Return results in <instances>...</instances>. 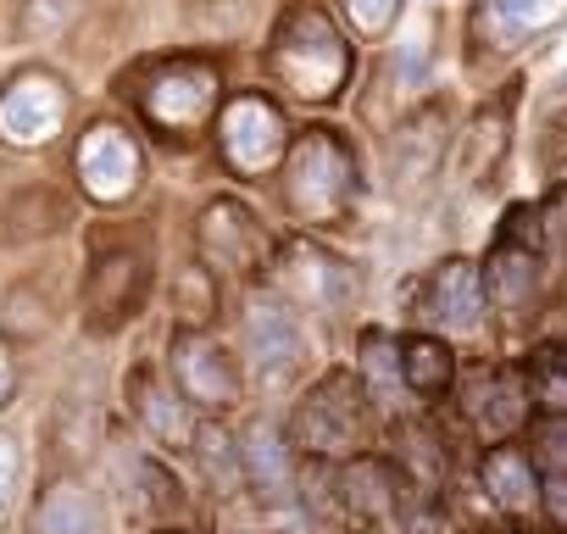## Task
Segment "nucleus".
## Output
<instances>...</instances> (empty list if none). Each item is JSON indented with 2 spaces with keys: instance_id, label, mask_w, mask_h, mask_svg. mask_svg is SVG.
<instances>
[{
  "instance_id": "f257e3e1",
  "label": "nucleus",
  "mask_w": 567,
  "mask_h": 534,
  "mask_svg": "<svg viewBox=\"0 0 567 534\" xmlns=\"http://www.w3.org/2000/svg\"><path fill=\"white\" fill-rule=\"evenodd\" d=\"M357 195L351 151L329 129H307L284 156V201L301 223H340Z\"/></svg>"
},
{
  "instance_id": "f03ea898",
  "label": "nucleus",
  "mask_w": 567,
  "mask_h": 534,
  "mask_svg": "<svg viewBox=\"0 0 567 534\" xmlns=\"http://www.w3.org/2000/svg\"><path fill=\"white\" fill-rule=\"evenodd\" d=\"M272 73L307 101H329L351 73V45L323 12H296L272 40Z\"/></svg>"
},
{
  "instance_id": "7ed1b4c3",
  "label": "nucleus",
  "mask_w": 567,
  "mask_h": 534,
  "mask_svg": "<svg viewBox=\"0 0 567 534\" xmlns=\"http://www.w3.org/2000/svg\"><path fill=\"white\" fill-rule=\"evenodd\" d=\"M140 106L156 129H173V134H189L212 117L217 106V73L206 62H162L145 90H140Z\"/></svg>"
},
{
  "instance_id": "20e7f679",
  "label": "nucleus",
  "mask_w": 567,
  "mask_h": 534,
  "mask_svg": "<svg viewBox=\"0 0 567 534\" xmlns=\"http://www.w3.org/2000/svg\"><path fill=\"white\" fill-rule=\"evenodd\" d=\"M296 440L312 451V456H329V451H346V445H357L362 434H368V407H362V384L357 379H346V373H334V379H323L307 401H301V412H296Z\"/></svg>"
},
{
  "instance_id": "39448f33",
  "label": "nucleus",
  "mask_w": 567,
  "mask_h": 534,
  "mask_svg": "<svg viewBox=\"0 0 567 534\" xmlns=\"http://www.w3.org/2000/svg\"><path fill=\"white\" fill-rule=\"evenodd\" d=\"M217 140H223V156L228 167L239 173H267L278 156H284V123L267 101L256 95H239L223 106V123H217Z\"/></svg>"
},
{
  "instance_id": "423d86ee",
  "label": "nucleus",
  "mask_w": 567,
  "mask_h": 534,
  "mask_svg": "<svg viewBox=\"0 0 567 534\" xmlns=\"http://www.w3.org/2000/svg\"><path fill=\"white\" fill-rule=\"evenodd\" d=\"M523 223H528V206H517V212L506 217V234H501V245H495L489 261H484V290H489V301L506 307V312L528 307V301H534V285H539L534 234H528Z\"/></svg>"
},
{
  "instance_id": "0eeeda50",
  "label": "nucleus",
  "mask_w": 567,
  "mask_h": 534,
  "mask_svg": "<svg viewBox=\"0 0 567 534\" xmlns=\"http://www.w3.org/2000/svg\"><path fill=\"white\" fill-rule=\"evenodd\" d=\"M284 285H290V296L301 307L329 312V318H340L357 301V274L318 245H290V256H284Z\"/></svg>"
},
{
  "instance_id": "6e6552de",
  "label": "nucleus",
  "mask_w": 567,
  "mask_h": 534,
  "mask_svg": "<svg viewBox=\"0 0 567 534\" xmlns=\"http://www.w3.org/2000/svg\"><path fill=\"white\" fill-rule=\"evenodd\" d=\"M79 178L95 201H128L140 184V145L117 123H95L79 145Z\"/></svg>"
},
{
  "instance_id": "1a4fd4ad",
  "label": "nucleus",
  "mask_w": 567,
  "mask_h": 534,
  "mask_svg": "<svg viewBox=\"0 0 567 534\" xmlns=\"http://www.w3.org/2000/svg\"><path fill=\"white\" fill-rule=\"evenodd\" d=\"M62 129V84L51 73H23L0 95V134L12 145H45Z\"/></svg>"
},
{
  "instance_id": "9d476101",
  "label": "nucleus",
  "mask_w": 567,
  "mask_h": 534,
  "mask_svg": "<svg viewBox=\"0 0 567 534\" xmlns=\"http://www.w3.org/2000/svg\"><path fill=\"white\" fill-rule=\"evenodd\" d=\"M200 250L217 261V267H234V274H245V267H261L267 261V234H261V223L239 206V201H212L206 212H200Z\"/></svg>"
},
{
  "instance_id": "9b49d317",
  "label": "nucleus",
  "mask_w": 567,
  "mask_h": 534,
  "mask_svg": "<svg viewBox=\"0 0 567 534\" xmlns=\"http://www.w3.org/2000/svg\"><path fill=\"white\" fill-rule=\"evenodd\" d=\"M173 379H178L184 401H195V407L223 412V407L239 401V373H234V362H228L212 340H200V335H178V346H173Z\"/></svg>"
},
{
  "instance_id": "f8f14e48",
  "label": "nucleus",
  "mask_w": 567,
  "mask_h": 534,
  "mask_svg": "<svg viewBox=\"0 0 567 534\" xmlns=\"http://www.w3.org/2000/svg\"><path fill=\"white\" fill-rule=\"evenodd\" d=\"M417 307H423L429 324L467 335V329H478V312H484V274H478L473 261L451 256V261L434 267V279L423 285V301Z\"/></svg>"
},
{
  "instance_id": "ddd939ff",
  "label": "nucleus",
  "mask_w": 567,
  "mask_h": 534,
  "mask_svg": "<svg viewBox=\"0 0 567 534\" xmlns=\"http://www.w3.org/2000/svg\"><path fill=\"white\" fill-rule=\"evenodd\" d=\"M445 140H451V123H445V106H423L412 112L401 129H395V145H390V173L395 184H423L434 178L440 156H445Z\"/></svg>"
},
{
  "instance_id": "4468645a",
  "label": "nucleus",
  "mask_w": 567,
  "mask_h": 534,
  "mask_svg": "<svg viewBox=\"0 0 567 534\" xmlns=\"http://www.w3.org/2000/svg\"><path fill=\"white\" fill-rule=\"evenodd\" d=\"M145 296V267L134 250H112L95 261L90 274V312H95V329H117Z\"/></svg>"
},
{
  "instance_id": "2eb2a0df",
  "label": "nucleus",
  "mask_w": 567,
  "mask_h": 534,
  "mask_svg": "<svg viewBox=\"0 0 567 534\" xmlns=\"http://www.w3.org/2000/svg\"><path fill=\"white\" fill-rule=\"evenodd\" d=\"M245 351L256 357L261 373L296 368L301 362V329H296L290 307H272V301L250 307V318H245Z\"/></svg>"
},
{
  "instance_id": "dca6fc26",
  "label": "nucleus",
  "mask_w": 567,
  "mask_h": 534,
  "mask_svg": "<svg viewBox=\"0 0 567 534\" xmlns=\"http://www.w3.org/2000/svg\"><path fill=\"white\" fill-rule=\"evenodd\" d=\"M239 456H245V479L267 495V501H284L290 495V451H284V434L278 423H250L245 440H239Z\"/></svg>"
},
{
  "instance_id": "f3484780",
  "label": "nucleus",
  "mask_w": 567,
  "mask_h": 534,
  "mask_svg": "<svg viewBox=\"0 0 567 534\" xmlns=\"http://www.w3.org/2000/svg\"><path fill=\"white\" fill-rule=\"evenodd\" d=\"M401 479H395V468H384V462H373V456H357L351 468H346V501H351V512L362 517V523H395V506H401Z\"/></svg>"
},
{
  "instance_id": "a211bd4d",
  "label": "nucleus",
  "mask_w": 567,
  "mask_h": 534,
  "mask_svg": "<svg viewBox=\"0 0 567 534\" xmlns=\"http://www.w3.org/2000/svg\"><path fill=\"white\" fill-rule=\"evenodd\" d=\"M128 390H134V407H140L145 429L156 434V445H195V423H189L184 401H178L156 373H134Z\"/></svg>"
},
{
  "instance_id": "6ab92c4d",
  "label": "nucleus",
  "mask_w": 567,
  "mask_h": 534,
  "mask_svg": "<svg viewBox=\"0 0 567 534\" xmlns=\"http://www.w3.org/2000/svg\"><path fill=\"white\" fill-rule=\"evenodd\" d=\"M467 412H473V423L484 434H512L523 423V412H528V390H523L517 373H484L473 401H467Z\"/></svg>"
},
{
  "instance_id": "aec40b11",
  "label": "nucleus",
  "mask_w": 567,
  "mask_h": 534,
  "mask_svg": "<svg viewBox=\"0 0 567 534\" xmlns=\"http://www.w3.org/2000/svg\"><path fill=\"white\" fill-rule=\"evenodd\" d=\"M401 373H406V390H412V396H423V401L445 396L451 379H456L451 346L434 340V335H412V340L401 346Z\"/></svg>"
},
{
  "instance_id": "412c9836",
  "label": "nucleus",
  "mask_w": 567,
  "mask_h": 534,
  "mask_svg": "<svg viewBox=\"0 0 567 534\" xmlns=\"http://www.w3.org/2000/svg\"><path fill=\"white\" fill-rule=\"evenodd\" d=\"M478 479H484V490H489V501H501L506 512H523V506H534V462L523 456V451H512V445H495L489 456H484V468H478Z\"/></svg>"
},
{
  "instance_id": "4be33fe9",
  "label": "nucleus",
  "mask_w": 567,
  "mask_h": 534,
  "mask_svg": "<svg viewBox=\"0 0 567 534\" xmlns=\"http://www.w3.org/2000/svg\"><path fill=\"white\" fill-rule=\"evenodd\" d=\"M40 534H101V506L84 484H56L40 501Z\"/></svg>"
},
{
  "instance_id": "5701e85b",
  "label": "nucleus",
  "mask_w": 567,
  "mask_h": 534,
  "mask_svg": "<svg viewBox=\"0 0 567 534\" xmlns=\"http://www.w3.org/2000/svg\"><path fill=\"white\" fill-rule=\"evenodd\" d=\"M362 368H368V396L373 401H390L395 384H406L401 373V346L390 335H362Z\"/></svg>"
},
{
  "instance_id": "b1692460",
  "label": "nucleus",
  "mask_w": 567,
  "mask_h": 534,
  "mask_svg": "<svg viewBox=\"0 0 567 534\" xmlns=\"http://www.w3.org/2000/svg\"><path fill=\"white\" fill-rule=\"evenodd\" d=\"M195 456L206 462V473H212L217 484H234V479L245 473V456H239V445L223 434V423H200V429H195Z\"/></svg>"
},
{
  "instance_id": "393cba45",
  "label": "nucleus",
  "mask_w": 567,
  "mask_h": 534,
  "mask_svg": "<svg viewBox=\"0 0 567 534\" xmlns=\"http://www.w3.org/2000/svg\"><path fill=\"white\" fill-rule=\"evenodd\" d=\"M489 12L506 34H534L567 12V0H489Z\"/></svg>"
},
{
  "instance_id": "a878e982",
  "label": "nucleus",
  "mask_w": 567,
  "mask_h": 534,
  "mask_svg": "<svg viewBox=\"0 0 567 534\" xmlns=\"http://www.w3.org/2000/svg\"><path fill=\"white\" fill-rule=\"evenodd\" d=\"M301 484H307V490H301V501H307V512H312V517H334V512H340V490H334L340 479H329V462H323V456H307Z\"/></svg>"
},
{
  "instance_id": "bb28decb",
  "label": "nucleus",
  "mask_w": 567,
  "mask_h": 534,
  "mask_svg": "<svg viewBox=\"0 0 567 534\" xmlns=\"http://www.w3.org/2000/svg\"><path fill=\"white\" fill-rule=\"evenodd\" d=\"M534 456L550 468V473H567V418H539L534 423Z\"/></svg>"
},
{
  "instance_id": "cd10ccee",
  "label": "nucleus",
  "mask_w": 567,
  "mask_h": 534,
  "mask_svg": "<svg viewBox=\"0 0 567 534\" xmlns=\"http://www.w3.org/2000/svg\"><path fill=\"white\" fill-rule=\"evenodd\" d=\"M73 18V0H29V7H23V34H56L62 23Z\"/></svg>"
},
{
  "instance_id": "c85d7f7f",
  "label": "nucleus",
  "mask_w": 567,
  "mask_h": 534,
  "mask_svg": "<svg viewBox=\"0 0 567 534\" xmlns=\"http://www.w3.org/2000/svg\"><path fill=\"white\" fill-rule=\"evenodd\" d=\"M346 7H351L362 34H384L395 23V12H401V0H346Z\"/></svg>"
},
{
  "instance_id": "c756f323",
  "label": "nucleus",
  "mask_w": 567,
  "mask_h": 534,
  "mask_svg": "<svg viewBox=\"0 0 567 534\" xmlns=\"http://www.w3.org/2000/svg\"><path fill=\"white\" fill-rule=\"evenodd\" d=\"M18 479H23V462H18V445L0 434V517L12 512V501H18Z\"/></svg>"
},
{
  "instance_id": "7c9ffc66",
  "label": "nucleus",
  "mask_w": 567,
  "mask_h": 534,
  "mask_svg": "<svg viewBox=\"0 0 567 534\" xmlns=\"http://www.w3.org/2000/svg\"><path fill=\"white\" fill-rule=\"evenodd\" d=\"M539 501H545V517L567 534V473H550V484L539 490Z\"/></svg>"
},
{
  "instance_id": "2f4dec72",
  "label": "nucleus",
  "mask_w": 567,
  "mask_h": 534,
  "mask_svg": "<svg viewBox=\"0 0 567 534\" xmlns=\"http://www.w3.org/2000/svg\"><path fill=\"white\" fill-rule=\"evenodd\" d=\"M550 134H561V140H550V145H545V156H550V162H567V112H561V117H550Z\"/></svg>"
},
{
  "instance_id": "473e14b6",
  "label": "nucleus",
  "mask_w": 567,
  "mask_h": 534,
  "mask_svg": "<svg viewBox=\"0 0 567 534\" xmlns=\"http://www.w3.org/2000/svg\"><path fill=\"white\" fill-rule=\"evenodd\" d=\"M12 396V357H7V346H0V401Z\"/></svg>"
}]
</instances>
